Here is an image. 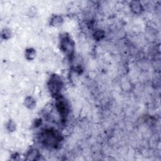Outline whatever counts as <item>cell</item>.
<instances>
[{
  "mask_svg": "<svg viewBox=\"0 0 161 161\" xmlns=\"http://www.w3.org/2000/svg\"><path fill=\"white\" fill-rule=\"evenodd\" d=\"M36 52L33 49H28L25 52V56L28 60H33L35 57Z\"/></svg>",
  "mask_w": 161,
  "mask_h": 161,
  "instance_id": "7",
  "label": "cell"
},
{
  "mask_svg": "<svg viewBox=\"0 0 161 161\" xmlns=\"http://www.w3.org/2000/svg\"><path fill=\"white\" fill-rule=\"evenodd\" d=\"M25 104L26 106L29 108V109H33V108H34L35 107L36 102L34 98L32 97L29 96L25 99Z\"/></svg>",
  "mask_w": 161,
  "mask_h": 161,
  "instance_id": "5",
  "label": "cell"
},
{
  "mask_svg": "<svg viewBox=\"0 0 161 161\" xmlns=\"http://www.w3.org/2000/svg\"><path fill=\"white\" fill-rule=\"evenodd\" d=\"M93 36H94V39H96V40H101V39H102L104 36V32L101 31V30H98L96 32H95Z\"/></svg>",
  "mask_w": 161,
  "mask_h": 161,
  "instance_id": "9",
  "label": "cell"
},
{
  "mask_svg": "<svg viewBox=\"0 0 161 161\" xmlns=\"http://www.w3.org/2000/svg\"><path fill=\"white\" fill-rule=\"evenodd\" d=\"M62 22H63V19L60 16H55L51 20V24L52 26H55V27H57V26H60Z\"/></svg>",
  "mask_w": 161,
  "mask_h": 161,
  "instance_id": "6",
  "label": "cell"
},
{
  "mask_svg": "<svg viewBox=\"0 0 161 161\" xmlns=\"http://www.w3.org/2000/svg\"><path fill=\"white\" fill-rule=\"evenodd\" d=\"M132 11L136 14H139L142 11V6L139 1H132L130 4Z\"/></svg>",
  "mask_w": 161,
  "mask_h": 161,
  "instance_id": "4",
  "label": "cell"
},
{
  "mask_svg": "<svg viewBox=\"0 0 161 161\" xmlns=\"http://www.w3.org/2000/svg\"><path fill=\"white\" fill-rule=\"evenodd\" d=\"M6 127H7V129L8 131H9V132H13V131H15V130L16 129V125L13 121L11 120H9Z\"/></svg>",
  "mask_w": 161,
  "mask_h": 161,
  "instance_id": "10",
  "label": "cell"
},
{
  "mask_svg": "<svg viewBox=\"0 0 161 161\" xmlns=\"http://www.w3.org/2000/svg\"><path fill=\"white\" fill-rule=\"evenodd\" d=\"M11 37V32L8 29L3 30L2 32V37L4 39H8Z\"/></svg>",
  "mask_w": 161,
  "mask_h": 161,
  "instance_id": "11",
  "label": "cell"
},
{
  "mask_svg": "<svg viewBox=\"0 0 161 161\" xmlns=\"http://www.w3.org/2000/svg\"><path fill=\"white\" fill-rule=\"evenodd\" d=\"M27 157H28V159L30 160H35L37 159L38 157H39V152L37 150L32 149L28 152L27 154Z\"/></svg>",
  "mask_w": 161,
  "mask_h": 161,
  "instance_id": "8",
  "label": "cell"
},
{
  "mask_svg": "<svg viewBox=\"0 0 161 161\" xmlns=\"http://www.w3.org/2000/svg\"><path fill=\"white\" fill-rule=\"evenodd\" d=\"M61 47L62 50L67 55H71L74 52V44L68 35H64L61 38Z\"/></svg>",
  "mask_w": 161,
  "mask_h": 161,
  "instance_id": "2",
  "label": "cell"
},
{
  "mask_svg": "<svg viewBox=\"0 0 161 161\" xmlns=\"http://www.w3.org/2000/svg\"><path fill=\"white\" fill-rule=\"evenodd\" d=\"M48 86L52 94H58L62 87V83L60 77L57 75H52L49 81Z\"/></svg>",
  "mask_w": 161,
  "mask_h": 161,
  "instance_id": "1",
  "label": "cell"
},
{
  "mask_svg": "<svg viewBox=\"0 0 161 161\" xmlns=\"http://www.w3.org/2000/svg\"><path fill=\"white\" fill-rule=\"evenodd\" d=\"M57 108L62 116L67 115L68 113V106L64 100L60 99L58 100V102L57 103Z\"/></svg>",
  "mask_w": 161,
  "mask_h": 161,
  "instance_id": "3",
  "label": "cell"
}]
</instances>
